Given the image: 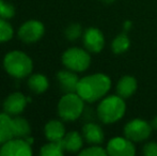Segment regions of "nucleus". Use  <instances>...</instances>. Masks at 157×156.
Segmentation results:
<instances>
[{"instance_id":"1","label":"nucleus","mask_w":157,"mask_h":156,"mask_svg":"<svg viewBox=\"0 0 157 156\" xmlns=\"http://www.w3.org/2000/svg\"><path fill=\"white\" fill-rule=\"evenodd\" d=\"M111 87V80L101 73L92 74L79 79L76 93L85 102L93 103L103 98Z\"/></svg>"},{"instance_id":"2","label":"nucleus","mask_w":157,"mask_h":156,"mask_svg":"<svg viewBox=\"0 0 157 156\" xmlns=\"http://www.w3.org/2000/svg\"><path fill=\"white\" fill-rule=\"evenodd\" d=\"M126 110L124 98L119 95H110L101 100L97 106V117L105 124H111L123 118Z\"/></svg>"},{"instance_id":"3","label":"nucleus","mask_w":157,"mask_h":156,"mask_svg":"<svg viewBox=\"0 0 157 156\" xmlns=\"http://www.w3.org/2000/svg\"><path fill=\"white\" fill-rule=\"evenodd\" d=\"M3 67L6 73L12 77L24 78L32 72L33 63L28 55L21 50H13L6 55Z\"/></svg>"},{"instance_id":"4","label":"nucleus","mask_w":157,"mask_h":156,"mask_svg":"<svg viewBox=\"0 0 157 156\" xmlns=\"http://www.w3.org/2000/svg\"><path fill=\"white\" fill-rule=\"evenodd\" d=\"M85 101L76 93H66L61 97L58 104L59 116L64 121H74L77 120L83 112V105Z\"/></svg>"},{"instance_id":"5","label":"nucleus","mask_w":157,"mask_h":156,"mask_svg":"<svg viewBox=\"0 0 157 156\" xmlns=\"http://www.w3.org/2000/svg\"><path fill=\"white\" fill-rule=\"evenodd\" d=\"M62 63L67 70L74 72H83L90 67L91 57L88 51L81 48L72 47L63 52Z\"/></svg>"},{"instance_id":"6","label":"nucleus","mask_w":157,"mask_h":156,"mask_svg":"<svg viewBox=\"0 0 157 156\" xmlns=\"http://www.w3.org/2000/svg\"><path fill=\"white\" fill-rule=\"evenodd\" d=\"M151 123H147L142 119H134L126 123L124 127L125 137L132 140V142H141L150 137L152 133Z\"/></svg>"},{"instance_id":"7","label":"nucleus","mask_w":157,"mask_h":156,"mask_svg":"<svg viewBox=\"0 0 157 156\" xmlns=\"http://www.w3.org/2000/svg\"><path fill=\"white\" fill-rule=\"evenodd\" d=\"M45 28L39 21H28L24 23L18 29V38L25 43H34L44 36Z\"/></svg>"},{"instance_id":"8","label":"nucleus","mask_w":157,"mask_h":156,"mask_svg":"<svg viewBox=\"0 0 157 156\" xmlns=\"http://www.w3.org/2000/svg\"><path fill=\"white\" fill-rule=\"evenodd\" d=\"M106 150L111 156H134L136 154L134 142L126 137L111 138L108 141Z\"/></svg>"},{"instance_id":"9","label":"nucleus","mask_w":157,"mask_h":156,"mask_svg":"<svg viewBox=\"0 0 157 156\" xmlns=\"http://www.w3.org/2000/svg\"><path fill=\"white\" fill-rule=\"evenodd\" d=\"M1 156H30L32 155L31 144L24 138L11 139L3 143L0 149Z\"/></svg>"},{"instance_id":"10","label":"nucleus","mask_w":157,"mask_h":156,"mask_svg":"<svg viewBox=\"0 0 157 156\" xmlns=\"http://www.w3.org/2000/svg\"><path fill=\"white\" fill-rule=\"evenodd\" d=\"M83 45L86 49L90 52L101 51L105 46V38L104 34L98 28L90 27L83 32Z\"/></svg>"},{"instance_id":"11","label":"nucleus","mask_w":157,"mask_h":156,"mask_svg":"<svg viewBox=\"0 0 157 156\" xmlns=\"http://www.w3.org/2000/svg\"><path fill=\"white\" fill-rule=\"evenodd\" d=\"M28 103V97H26L21 92H14L10 94L6 101H4L3 108L6 113L10 116L19 115L26 108V105Z\"/></svg>"},{"instance_id":"12","label":"nucleus","mask_w":157,"mask_h":156,"mask_svg":"<svg viewBox=\"0 0 157 156\" xmlns=\"http://www.w3.org/2000/svg\"><path fill=\"white\" fill-rule=\"evenodd\" d=\"M57 78H58L59 85H60L62 91H64L65 93L76 92L79 78L75 74L74 71H71V70H68V71H66V70L60 71L57 74Z\"/></svg>"},{"instance_id":"13","label":"nucleus","mask_w":157,"mask_h":156,"mask_svg":"<svg viewBox=\"0 0 157 156\" xmlns=\"http://www.w3.org/2000/svg\"><path fill=\"white\" fill-rule=\"evenodd\" d=\"M82 137L86 141L92 144H99L104 141V131L99 125L96 123H86L82 127Z\"/></svg>"},{"instance_id":"14","label":"nucleus","mask_w":157,"mask_h":156,"mask_svg":"<svg viewBox=\"0 0 157 156\" xmlns=\"http://www.w3.org/2000/svg\"><path fill=\"white\" fill-rule=\"evenodd\" d=\"M137 90V80L135 77L129 75L123 76L120 78L117 85V93L122 98H128L136 92Z\"/></svg>"},{"instance_id":"15","label":"nucleus","mask_w":157,"mask_h":156,"mask_svg":"<svg viewBox=\"0 0 157 156\" xmlns=\"http://www.w3.org/2000/svg\"><path fill=\"white\" fill-rule=\"evenodd\" d=\"M14 137V122L9 113H0V143H6Z\"/></svg>"},{"instance_id":"16","label":"nucleus","mask_w":157,"mask_h":156,"mask_svg":"<svg viewBox=\"0 0 157 156\" xmlns=\"http://www.w3.org/2000/svg\"><path fill=\"white\" fill-rule=\"evenodd\" d=\"M45 136L49 141H60L65 136V128L62 122L52 120L45 125Z\"/></svg>"},{"instance_id":"17","label":"nucleus","mask_w":157,"mask_h":156,"mask_svg":"<svg viewBox=\"0 0 157 156\" xmlns=\"http://www.w3.org/2000/svg\"><path fill=\"white\" fill-rule=\"evenodd\" d=\"M62 143L64 150L68 152H78L82 148V137L77 131H70L65 134V136L62 139Z\"/></svg>"},{"instance_id":"18","label":"nucleus","mask_w":157,"mask_h":156,"mask_svg":"<svg viewBox=\"0 0 157 156\" xmlns=\"http://www.w3.org/2000/svg\"><path fill=\"white\" fill-rule=\"evenodd\" d=\"M28 86L31 91L40 94L48 89L49 83H48V79L46 78V76L42 75V74H33L28 79Z\"/></svg>"},{"instance_id":"19","label":"nucleus","mask_w":157,"mask_h":156,"mask_svg":"<svg viewBox=\"0 0 157 156\" xmlns=\"http://www.w3.org/2000/svg\"><path fill=\"white\" fill-rule=\"evenodd\" d=\"M13 122H14V137L26 138L30 135L31 128L29 122L26 119L16 117L13 119Z\"/></svg>"},{"instance_id":"20","label":"nucleus","mask_w":157,"mask_h":156,"mask_svg":"<svg viewBox=\"0 0 157 156\" xmlns=\"http://www.w3.org/2000/svg\"><path fill=\"white\" fill-rule=\"evenodd\" d=\"M64 146L62 140L60 141H50L49 143L45 144L40 151L42 156H62Z\"/></svg>"},{"instance_id":"21","label":"nucleus","mask_w":157,"mask_h":156,"mask_svg":"<svg viewBox=\"0 0 157 156\" xmlns=\"http://www.w3.org/2000/svg\"><path fill=\"white\" fill-rule=\"evenodd\" d=\"M130 41L128 39V36L125 33H121L118 36H116V39L112 41L111 43V49L114 54L121 55L124 54L126 50L129 48Z\"/></svg>"},{"instance_id":"22","label":"nucleus","mask_w":157,"mask_h":156,"mask_svg":"<svg viewBox=\"0 0 157 156\" xmlns=\"http://www.w3.org/2000/svg\"><path fill=\"white\" fill-rule=\"evenodd\" d=\"M13 36V28L4 18L0 17V43L10 41Z\"/></svg>"},{"instance_id":"23","label":"nucleus","mask_w":157,"mask_h":156,"mask_svg":"<svg viewBox=\"0 0 157 156\" xmlns=\"http://www.w3.org/2000/svg\"><path fill=\"white\" fill-rule=\"evenodd\" d=\"M82 33V29L81 26L78 24H72L65 29V36L70 41H75L79 38Z\"/></svg>"},{"instance_id":"24","label":"nucleus","mask_w":157,"mask_h":156,"mask_svg":"<svg viewBox=\"0 0 157 156\" xmlns=\"http://www.w3.org/2000/svg\"><path fill=\"white\" fill-rule=\"evenodd\" d=\"M15 14V8L10 3H6L3 0H0V17L8 19L13 17Z\"/></svg>"},{"instance_id":"25","label":"nucleus","mask_w":157,"mask_h":156,"mask_svg":"<svg viewBox=\"0 0 157 156\" xmlns=\"http://www.w3.org/2000/svg\"><path fill=\"white\" fill-rule=\"evenodd\" d=\"M107 154V150H105L104 148L98 146H90V148H87L81 151V152H79L80 156H105Z\"/></svg>"},{"instance_id":"26","label":"nucleus","mask_w":157,"mask_h":156,"mask_svg":"<svg viewBox=\"0 0 157 156\" xmlns=\"http://www.w3.org/2000/svg\"><path fill=\"white\" fill-rule=\"evenodd\" d=\"M143 154L145 156H157V142H149L143 146Z\"/></svg>"},{"instance_id":"27","label":"nucleus","mask_w":157,"mask_h":156,"mask_svg":"<svg viewBox=\"0 0 157 156\" xmlns=\"http://www.w3.org/2000/svg\"><path fill=\"white\" fill-rule=\"evenodd\" d=\"M151 125H152V127H153V129H156L157 131V116L151 121Z\"/></svg>"},{"instance_id":"28","label":"nucleus","mask_w":157,"mask_h":156,"mask_svg":"<svg viewBox=\"0 0 157 156\" xmlns=\"http://www.w3.org/2000/svg\"><path fill=\"white\" fill-rule=\"evenodd\" d=\"M132 27V23H130L129 21H125V24H124V28H125V30H129V28Z\"/></svg>"},{"instance_id":"29","label":"nucleus","mask_w":157,"mask_h":156,"mask_svg":"<svg viewBox=\"0 0 157 156\" xmlns=\"http://www.w3.org/2000/svg\"><path fill=\"white\" fill-rule=\"evenodd\" d=\"M103 1L106 3H111V2H114V0H103Z\"/></svg>"}]
</instances>
